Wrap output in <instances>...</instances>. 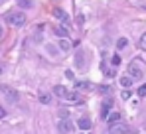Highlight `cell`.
I'll use <instances>...</instances> for the list:
<instances>
[{"label": "cell", "mask_w": 146, "mask_h": 134, "mask_svg": "<svg viewBox=\"0 0 146 134\" xmlns=\"http://www.w3.org/2000/svg\"><path fill=\"white\" fill-rule=\"evenodd\" d=\"M126 73H128L134 81H136V79H142V77H144V67H142V61H140L138 57H136V59H132V61L128 63V71H126Z\"/></svg>", "instance_id": "obj_1"}, {"label": "cell", "mask_w": 146, "mask_h": 134, "mask_svg": "<svg viewBox=\"0 0 146 134\" xmlns=\"http://www.w3.org/2000/svg\"><path fill=\"white\" fill-rule=\"evenodd\" d=\"M6 22L10 26H14V28H20V26L26 24V14L24 12H8L6 14Z\"/></svg>", "instance_id": "obj_2"}, {"label": "cell", "mask_w": 146, "mask_h": 134, "mask_svg": "<svg viewBox=\"0 0 146 134\" xmlns=\"http://www.w3.org/2000/svg\"><path fill=\"white\" fill-rule=\"evenodd\" d=\"M111 112H113V99L107 97V99L103 101V105H101V118H109Z\"/></svg>", "instance_id": "obj_3"}, {"label": "cell", "mask_w": 146, "mask_h": 134, "mask_svg": "<svg viewBox=\"0 0 146 134\" xmlns=\"http://www.w3.org/2000/svg\"><path fill=\"white\" fill-rule=\"evenodd\" d=\"M77 128H79V130H83V132H89V130L93 128V122H91V118H87V116H81V118L77 120Z\"/></svg>", "instance_id": "obj_4"}, {"label": "cell", "mask_w": 146, "mask_h": 134, "mask_svg": "<svg viewBox=\"0 0 146 134\" xmlns=\"http://www.w3.org/2000/svg\"><path fill=\"white\" fill-rule=\"evenodd\" d=\"M57 126H59V132L61 134H71V130H73V124L69 118H61Z\"/></svg>", "instance_id": "obj_5"}, {"label": "cell", "mask_w": 146, "mask_h": 134, "mask_svg": "<svg viewBox=\"0 0 146 134\" xmlns=\"http://www.w3.org/2000/svg\"><path fill=\"white\" fill-rule=\"evenodd\" d=\"M61 101L71 103V105H77V103H81V95H79V93H75V91H67V95H65Z\"/></svg>", "instance_id": "obj_6"}, {"label": "cell", "mask_w": 146, "mask_h": 134, "mask_svg": "<svg viewBox=\"0 0 146 134\" xmlns=\"http://www.w3.org/2000/svg\"><path fill=\"white\" fill-rule=\"evenodd\" d=\"M121 120H122V116H121V112H117V111H113L111 114H109V118H107L109 126H119Z\"/></svg>", "instance_id": "obj_7"}, {"label": "cell", "mask_w": 146, "mask_h": 134, "mask_svg": "<svg viewBox=\"0 0 146 134\" xmlns=\"http://www.w3.org/2000/svg\"><path fill=\"white\" fill-rule=\"evenodd\" d=\"M0 91H2V93H6V99H8V101H12V103H16V101H18V93H16L14 89H10V87H6V85H2Z\"/></svg>", "instance_id": "obj_8"}, {"label": "cell", "mask_w": 146, "mask_h": 134, "mask_svg": "<svg viewBox=\"0 0 146 134\" xmlns=\"http://www.w3.org/2000/svg\"><path fill=\"white\" fill-rule=\"evenodd\" d=\"M53 16H55L57 20H61V22L65 24V26L69 24V18H67V14H65V10H61V8H55V10H53Z\"/></svg>", "instance_id": "obj_9"}, {"label": "cell", "mask_w": 146, "mask_h": 134, "mask_svg": "<svg viewBox=\"0 0 146 134\" xmlns=\"http://www.w3.org/2000/svg\"><path fill=\"white\" fill-rule=\"evenodd\" d=\"M53 32H55V36H59V38H69V30H67V26H55Z\"/></svg>", "instance_id": "obj_10"}, {"label": "cell", "mask_w": 146, "mask_h": 134, "mask_svg": "<svg viewBox=\"0 0 146 134\" xmlns=\"http://www.w3.org/2000/svg\"><path fill=\"white\" fill-rule=\"evenodd\" d=\"M132 83H134V79H132V77H130L128 73H126V75H122V77H121V85L124 87V89H126V87L130 89V87H132Z\"/></svg>", "instance_id": "obj_11"}, {"label": "cell", "mask_w": 146, "mask_h": 134, "mask_svg": "<svg viewBox=\"0 0 146 134\" xmlns=\"http://www.w3.org/2000/svg\"><path fill=\"white\" fill-rule=\"evenodd\" d=\"M71 47H73V45H71V42H69V38H61V42H59V49H61V51L67 53Z\"/></svg>", "instance_id": "obj_12"}, {"label": "cell", "mask_w": 146, "mask_h": 134, "mask_svg": "<svg viewBox=\"0 0 146 134\" xmlns=\"http://www.w3.org/2000/svg\"><path fill=\"white\" fill-rule=\"evenodd\" d=\"M53 95H57L59 99H63V97L67 95V89H65L63 85H55V87H53Z\"/></svg>", "instance_id": "obj_13"}, {"label": "cell", "mask_w": 146, "mask_h": 134, "mask_svg": "<svg viewBox=\"0 0 146 134\" xmlns=\"http://www.w3.org/2000/svg\"><path fill=\"white\" fill-rule=\"evenodd\" d=\"M75 89L81 91V89H93V85L91 83H87V81H75Z\"/></svg>", "instance_id": "obj_14"}, {"label": "cell", "mask_w": 146, "mask_h": 134, "mask_svg": "<svg viewBox=\"0 0 146 134\" xmlns=\"http://www.w3.org/2000/svg\"><path fill=\"white\" fill-rule=\"evenodd\" d=\"M119 132L121 134H136V130L134 128H128L126 124H119Z\"/></svg>", "instance_id": "obj_15"}, {"label": "cell", "mask_w": 146, "mask_h": 134, "mask_svg": "<svg viewBox=\"0 0 146 134\" xmlns=\"http://www.w3.org/2000/svg\"><path fill=\"white\" fill-rule=\"evenodd\" d=\"M18 6L24 8V10H28V8H32L34 4H32V0H18Z\"/></svg>", "instance_id": "obj_16"}, {"label": "cell", "mask_w": 146, "mask_h": 134, "mask_svg": "<svg viewBox=\"0 0 146 134\" xmlns=\"http://www.w3.org/2000/svg\"><path fill=\"white\" fill-rule=\"evenodd\" d=\"M126 45H128V40H126V38H121V40L117 42V47H119V49H124Z\"/></svg>", "instance_id": "obj_17"}, {"label": "cell", "mask_w": 146, "mask_h": 134, "mask_svg": "<svg viewBox=\"0 0 146 134\" xmlns=\"http://www.w3.org/2000/svg\"><path fill=\"white\" fill-rule=\"evenodd\" d=\"M97 91H99V93H105V95H107V93H111L113 89H111L109 85H99V87H97Z\"/></svg>", "instance_id": "obj_18"}, {"label": "cell", "mask_w": 146, "mask_h": 134, "mask_svg": "<svg viewBox=\"0 0 146 134\" xmlns=\"http://www.w3.org/2000/svg\"><path fill=\"white\" fill-rule=\"evenodd\" d=\"M111 65L117 69V67L121 65V57H119V55H113V59H111Z\"/></svg>", "instance_id": "obj_19"}, {"label": "cell", "mask_w": 146, "mask_h": 134, "mask_svg": "<svg viewBox=\"0 0 146 134\" xmlns=\"http://www.w3.org/2000/svg\"><path fill=\"white\" fill-rule=\"evenodd\" d=\"M49 101H51L49 95H40V103H42V105H49Z\"/></svg>", "instance_id": "obj_20"}, {"label": "cell", "mask_w": 146, "mask_h": 134, "mask_svg": "<svg viewBox=\"0 0 146 134\" xmlns=\"http://www.w3.org/2000/svg\"><path fill=\"white\" fill-rule=\"evenodd\" d=\"M121 97H122V99H124V101H128V99L132 97V93H130V89H124V91H122V93H121Z\"/></svg>", "instance_id": "obj_21"}, {"label": "cell", "mask_w": 146, "mask_h": 134, "mask_svg": "<svg viewBox=\"0 0 146 134\" xmlns=\"http://www.w3.org/2000/svg\"><path fill=\"white\" fill-rule=\"evenodd\" d=\"M75 59H77V63H75V65H77V67H83V53H81V51L77 53V57H75Z\"/></svg>", "instance_id": "obj_22"}, {"label": "cell", "mask_w": 146, "mask_h": 134, "mask_svg": "<svg viewBox=\"0 0 146 134\" xmlns=\"http://www.w3.org/2000/svg\"><path fill=\"white\" fill-rule=\"evenodd\" d=\"M140 47H142V49L146 51V34L142 36V38H140Z\"/></svg>", "instance_id": "obj_23"}, {"label": "cell", "mask_w": 146, "mask_h": 134, "mask_svg": "<svg viewBox=\"0 0 146 134\" xmlns=\"http://www.w3.org/2000/svg\"><path fill=\"white\" fill-rule=\"evenodd\" d=\"M138 95H140V97H144V95H146V83L140 87V89H138Z\"/></svg>", "instance_id": "obj_24"}, {"label": "cell", "mask_w": 146, "mask_h": 134, "mask_svg": "<svg viewBox=\"0 0 146 134\" xmlns=\"http://www.w3.org/2000/svg\"><path fill=\"white\" fill-rule=\"evenodd\" d=\"M59 116L61 118H69V111H59Z\"/></svg>", "instance_id": "obj_25"}, {"label": "cell", "mask_w": 146, "mask_h": 134, "mask_svg": "<svg viewBox=\"0 0 146 134\" xmlns=\"http://www.w3.org/2000/svg\"><path fill=\"white\" fill-rule=\"evenodd\" d=\"M65 77H67V79H73V71H71V69L65 71Z\"/></svg>", "instance_id": "obj_26"}, {"label": "cell", "mask_w": 146, "mask_h": 134, "mask_svg": "<svg viewBox=\"0 0 146 134\" xmlns=\"http://www.w3.org/2000/svg\"><path fill=\"white\" fill-rule=\"evenodd\" d=\"M4 116H6V111H4V107L0 105V118H4Z\"/></svg>", "instance_id": "obj_27"}, {"label": "cell", "mask_w": 146, "mask_h": 134, "mask_svg": "<svg viewBox=\"0 0 146 134\" xmlns=\"http://www.w3.org/2000/svg\"><path fill=\"white\" fill-rule=\"evenodd\" d=\"M85 22V18H83V16H81V14H79V18H77V24H79V26H81V24Z\"/></svg>", "instance_id": "obj_28"}, {"label": "cell", "mask_w": 146, "mask_h": 134, "mask_svg": "<svg viewBox=\"0 0 146 134\" xmlns=\"http://www.w3.org/2000/svg\"><path fill=\"white\" fill-rule=\"evenodd\" d=\"M2 36H4V28L0 26V40H2Z\"/></svg>", "instance_id": "obj_29"}, {"label": "cell", "mask_w": 146, "mask_h": 134, "mask_svg": "<svg viewBox=\"0 0 146 134\" xmlns=\"http://www.w3.org/2000/svg\"><path fill=\"white\" fill-rule=\"evenodd\" d=\"M0 73H2V69H0Z\"/></svg>", "instance_id": "obj_30"}]
</instances>
